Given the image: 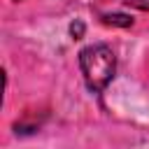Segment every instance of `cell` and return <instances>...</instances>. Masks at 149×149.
<instances>
[{
	"mask_svg": "<svg viewBox=\"0 0 149 149\" xmlns=\"http://www.w3.org/2000/svg\"><path fill=\"white\" fill-rule=\"evenodd\" d=\"M79 68L88 91L102 93L116 72V56L107 44H88L79 51Z\"/></svg>",
	"mask_w": 149,
	"mask_h": 149,
	"instance_id": "6da1fadb",
	"label": "cell"
},
{
	"mask_svg": "<svg viewBox=\"0 0 149 149\" xmlns=\"http://www.w3.org/2000/svg\"><path fill=\"white\" fill-rule=\"evenodd\" d=\"M70 35H72L74 40H79V37L84 35V23H81V21H74V23H70Z\"/></svg>",
	"mask_w": 149,
	"mask_h": 149,
	"instance_id": "3957f363",
	"label": "cell"
},
{
	"mask_svg": "<svg viewBox=\"0 0 149 149\" xmlns=\"http://www.w3.org/2000/svg\"><path fill=\"white\" fill-rule=\"evenodd\" d=\"M128 7H135V9H142V12H149V0H126Z\"/></svg>",
	"mask_w": 149,
	"mask_h": 149,
	"instance_id": "277c9868",
	"label": "cell"
},
{
	"mask_svg": "<svg viewBox=\"0 0 149 149\" xmlns=\"http://www.w3.org/2000/svg\"><path fill=\"white\" fill-rule=\"evenodd\" d=\"M100 21H102L105 26H116V28H128V26H133V16L119 14V12H114V14H102Z\"/></svg>",
	"mask_w": 149,
	"mask_h": 149,
	"instance_id": "7a4b0ae2",
	"label": "cell"
}]
</instances>
